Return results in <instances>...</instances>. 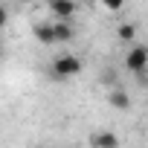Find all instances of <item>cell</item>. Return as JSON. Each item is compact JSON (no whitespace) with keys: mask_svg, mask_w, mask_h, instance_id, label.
Instances as JSON below:
<instances>
[{"mask_svg":"<svg viewBox=\"0 0 148 148\" xmlns=\"http://www.w3.org/2000/svg\"><path fill=\"white\" fill-rule=\"evenodd\" d=\"M90 142H93V148H119V136L113 131H96Z\"/></svg>","mask_w":148,"mask_h":148,"instance_id":"obj_4","label":"cell"},{"mask_svg":"<svg viewBox=\"0 0 148 148\" xmlns=\"http://www.w3.org/2000/svg\"><path fill=\"white\" fill-rule=\"evenodd\" d=\"M110 105L119 108V110H128V108H131V99H128L125 90H113V93H110Z\"/></svg>","mask_w":148,"mask_h":148,"instance_id":"obj_6","label":"cell"},{"mask_svg":"<svg viewBox=\"0 0 148 148\" xmlns=\"http://www.w3.org/2000/svg\"><path fill=\"white\" fill-rule=\"evenodd\" d=\"M116 38H119V41H134V38H136V26H134V23H122V26L116 29Z\"/></svg>","mask_w":148,"mask_h":148,"instance_id":"obj_8","label":"cell"},{"mask_svg":"<svg viewBox=\"0 0 148 148\" xmlns=\"http://www.w3.org/2000/svg\"><path fill=\"white\" fill-rule=\"evenodd\" d=\"M21 3H32V0H21Z\"/></svg>","mask_w":148,"mask_h":148,"instance_id":"obj_10","label":"cell"},{"mask_svg":"<svg viewBox=\"0 0 148 148\" xmlns=\"http://www.w3.org/2000/svg\"><path fill=\"white\" fill-rule=\"evenodd\" d=\"M79 70H82V61L76 55H58L52 61V73H55L58 79H70V76H76Z\"/></svg>","mask_w":148,"mask_h":148,"instance_id":"obj_1","label":"cell"},{"mask_svg":"<svg viewBox=\"0 0 148 148\" xmlns=\"http://www.w3.org/2000/svg\"><path fill=\"white\" fill-rule=\"evenodd\" d=\"M102 6L110 9V12H119V9L125 6V0H102Z\"/></svg>","mask_w":148,"mask_h":148,"instance_id":"obj_9","label":"cell"},{"mask_svg":"<svg viewBox=\"0 0 148 148\" xmlns=\"http://www.w3.org/2000/svg\"><path fill=\"white\" fill-rule=\"evenodd\" d=\"M73 38V26L67 21H58L55 23V41H70Z\"/></svg>","mask_w":148,"mask_h":148,"instance_id":"obj_7","label":"cell"},{"mask_svg":"<svg viewBox=\"0 0 148 148\" xmlns=\"http://www.w3.org/2000/svg\"><path fill=\"white\" fill-rule=\"evenodd\" d=\"M49 12L58 21H67L70 23V18L76 15V3H73V0H49Z\"/></svg>","mask_w":148,"mask_h":148,"instance_id":"obj_3","label":"cell"},{"mask_svg":"<svg viewBox=\"0 0 148 148\" xmlns=\"http://www.w3.org/2000/svg\"><path fill=\"white\" fill-rule=\"evenodd\" d=\"M125 67L131 70V73H142L145 67H148V47H131L128 49V55H125Z\"/></svg>","mask_w":148,"mask_h":148,"instance_id":"obj_2","label":"cell"},{"mask_svg":"<svg viewBox=\"0 0 148 148\" xmlns=\"http://www.w3.org/2000/svg\"><path fill=\"white\" fill-rule=\"evenodd\" d=\"M35 38L41 44H52L55 41V23H38L35 26Z\"/></svg>","mask_w":148,"mask_h":148,"instance_id":"obj_5","label":"cell"}]
</instances>
